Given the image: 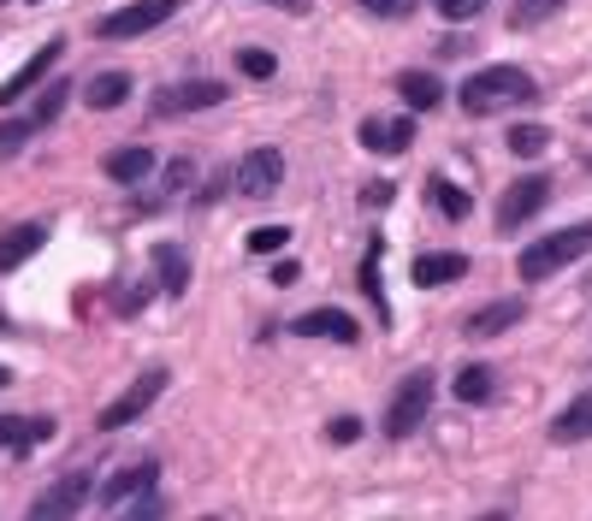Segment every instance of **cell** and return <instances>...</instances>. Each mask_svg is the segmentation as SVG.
<instances>
[{
  "instance_id": "6da1fadb",
  "label": "cell",
  "mask_w": 592,
  "mask_h": 521,
  "mask_svg": "<svg viewBox=\"0 0 592 521\" xmlns=\"http://www.w3.org/2000/svg\"><path fill=\"white\" fill-rule=\"evenodd\" d=\"M539 83L521 72V65H486V72H468L462 83V113L468 119H486V113H510L521 101H533Z\"/></svg>"
},
{
  "instance_id": "7a4b0ae2",
  "label": "cell",
  "mask_w": 592,
  "mask_h": 521,
  "mask_svg": "<svg viewBox=\"0 0 592 521\" xmlns=\"http://www.w3.org/2000/svg\"><path fill=\"white\" fill-rule=\"evenodd\" d=\"M586 249H592V225H569V232H551V237L528 243L521 260H516V273L528 285H545V279H557V273L569 267V260H581Z\"/></svg>"
},
{
  "instance_id": "3957f363",
  "label": "cell",
  "mask_w": 592,
  "mask_h": 521,
  "mask_svg": "<svg viewBox=\"0 0 592 521\" xmlns=\"http://www.w3.org/2000/svg\"><path fill=\"white\" fill-rule=\"evenodd\" d=\"M427 409H432V374L415 368V374H404V386H397L391 403H386V439H415Z\"/></svg>"
},
{
  "instance_id": "277c9868",
  "label": "cell",
  "mask_w": 592,
  "mask_h": 521,
  "mask_svg": "<svg viewBox=\"0 0 592 521\" xmlns=\"http://www.w3.org/2000/svg\"><path fill=\"white\" fill-rule=\"evenodd\" d=\"M161 391H166V368H143V374H136L131 386H125V397H119V403H108V409L95 415V427H101V432H119V427L143 421V415L161 403Z\"/></svg>"
},
{
  "instance_id": "5b68a950",
  "label": "cell",
  "mask_w": 592,
  "mask_h": 521,
  "mask_svg": "<svg viewBox=\"0 0 592 521\" xmlns=\"http://www.w3.org/2000/svg\"><path fill=\"white\" fill-rule=\"evenodd\" d=\"M232 95L220 78H184V83H166L161 95H154V119H190V113H207V108H220V101Z\"/></svg>"
},
{
  "instance_id": "8992f818",
  "label": "cell",
  "mask_w": 592,
  "mask_h": 521,
  "mask_svg": "<svg viewBox=\"0 0 592 521\" xmlns=\"http://www.w3.org/2000/svg\"><path fill=\"white\" fill-rule=\"evenodd\" d=\"M172 12H178V0H131V7H119V12H108V19L95 24V37H108V42L149 37V30H161Z\"/></svg>"
},
{
  "instance_id": "52a82bcc",
  "label": "cell",
  "mask_w": 592,
  "mask_h": 521,
  "mask_svg": "<svg viewBox=\"0 0 592 521\" xmlns=\"http://www.w3.org/2000/svg\"><path fill=\"white\" fill-rule=\"evenodd\" d=\"M90 498H95V474H90V468H78V474H65V480L48 486V492L30 503L24 521H72Z\"/></svg>"
},
{
  "instance_id": "ba28073f",
  "label": "cell",
  "mask_w": 592,
  "mask_h": 521,
  "mask_svg": "<svg viewBox=\"0 0 592 521\" xmlns=\"http://www.w3.org/2000/svg\"><path fill=\"white\" fill-rule=\"evenodd\" d=\"M278 184H285V154L278 149H249L237 161V172H232V190L243 202H267Z\"/></svg>"
},
{
  "instance_id": "9c48e42d",
  "label": "cell",
  "mask_w": 592,
  "mask_h": 521,
  "mask_svg": "<svg viewBox=\"0 0 592 521\" xmlns=\"http://www.w3.org/2000/svg\"><path fill=\"white\" fill-rule=\"evenodd\" d=\"M545 202H551V178H545V172H528L521 184H510V190L498 196V232H503V237H516L521 225H528Z\"/></svg>"
},
{
  "instance_id": "30bf717a",
  "label": "cell",
  "mask_w": 592,
  "mask_h": 521,
  "mask_svg": "<svg viewBox=\"0 0 592 521\" xmlns=\"http://www.w3.org/2000/svg\"><path fill=\"white\" fill-rule=\"evenodd\" d=\"M60 54H65V42H60V37H54V42H42L37 54H30V60L19 65V72H12L7 83H0V108H12V101H19L24 90H37V83H42V78L60 65Z\"/></svg>"
},
{
  "instance_id": "8fae6325",
  "label": "cell",
  "mask_w": 592,
  "mask_h": 521,
  "mask_svg": "<svg viewBox=\"0 0 592 521\" xmlns=\"http://www.w3.org/2000/svg\"><path fill=\"white\" fill-rule=\"evenodd\" d=\"M154 480H161V462H131V468H119L113 480H101V486H95V503H131V498H149V492H154Z\"/></svg>"
},
{
  "instance_id": "7c38bea8",
  "label": "cell",
  "mask_w": 592,
  "mask_h": 521,
  "mask_svg": "<svg viewBox=\"0 0 592 521\" xmlns=\"http://www.w3.org/2000/svg\"><path fill=\"white\" fill-rule=\"evenodd\" d=\"M290 338H333V344H356V320L344 308H308V315L290 320Z\"/></svg>"
},
{
  "instance_id": "4fadbf2b",
  "label": "cell",
  "mask_w": 592,
  "mask_h": 521,
  "mask_svg": "<svg viewBox=\"0 0 592 521\" xmlns=\"http://www.w3.org/2000/svg\"><path fill=\"white\" fill-rule=\"evenodd\" d=\"M521 320H528V303H521V297H503V303L474 308V315L462 320V333H468V338H498V333H510V326H521Z\"/></svg>"
},
{
  "instance_id": "5bb4252c",
  "label": "cell",
  "mask_w": 592,
  "mask_h": 521,
  "mask_svg": "<svg viewBox=\"0 0 592 521\" xmlns=\"http://www.w3.org/2000/svg\"><path fill=\"white\" fill-rule=\"evenodd\" d=\"M356 143L368 154H404L415 143V119H368V125L356 131Z\"/></svg>"
},
{
  "instance_id": "9a60e30c",
  "label": "cell",
  "mask_w": 592,
  "mask_h": 521,
  "mask_svg": "<svg viewBox=\"0 0 592 521\" xmlns=\"http://www.w3.org/2000/svg\"><path fill=\"white\" fill-rule=\"evenodd\" d=\"M48 243V225L42 219H24V225H7L0 232V273H12V267H24L30 255H37Z\"/></svg>"
},
{
  "instance_id": "2e32d148",
  "label": "cell",
  "mask_w": 592,
  "mask_h": 521,
  "mask_svg": "<svg viewBox=\"0 0 592 521\" xmlns=\"http://www.w3.org/2000/svg\"><path fill=\"white\" fill-rule=\"evenodd\" d=\"M462 273H468V255H457V249H432V255L415 260V285H421V290H432V285H457Z\"/></svg>"
},
{
  "instance_id": "e0dca14e",
  "label": "cell",
  "mask_w": 592,
  "mask_h": 521,
  "mask_svg": "<svg viewBox=\"0 0 592 521\" xmlns=\"http://www.w3.org/2000/svg\"><path fill=\"white\" fill-rule=\"evenodd\" d=\"M551 439H557V445H586V439H592V391H581L563 415H557V421H551Z\"/></svg>"
},
{
  "instance_id": "ac0fdd59",
  "label": "cell",
  "mask_w": 592,
  "mask_h": 521,
  "mask_svg": "<svg viewBox=\"0 0 592 521\" xmlns=\"http://www.w3.org/2000/svg\"><path fill=\"white\" fill-rule=\"evenodd\" d=\"M54 439V421L37 415V421H19V415H0V450H30V445H48Z\"/></svg>"
},
{
  "instance_id": "d6986e66",
  "label": "cell",
  "mask_w": 592,
  "mask_h": 521,
  "mask_svg": "<svg viewBox=\"0 0 592 521\" xmlns=\"http://www.w3.org/2000/svg\"><path fill=\"white\" fill-rule=\"evenodd\" d=\"M397 95H404L415 113H432L445 101V83H439V72H397Z\"/></svg>"
},
{
  "instance_id": "ffe728a7",
  "label": "cell",
  "mask_w": 592,
  "mask_h": 521,
  "mask_svg": "<svg viewBox=\"0 0 592 521\" xmlns=\"http://www.w3.org/2000/svg\"><path fill=\"white\" fill-rule=\"evenodd\" d=\"M149 260H154V273H161V290H166V297H184V290H190V255L178 249V243H161Z\"/></svg>"
},
{
  "instance_id": "44dd1931",
  "label": "cell",
  "mask_w": 592,
  "mask_h": 521,
  "mask_svg": "<svg viewBox=\"0 0 592 521\" xmlns=\"http://www.w3.org/2000/svg\"><path fill=\"white\" fill-rule=\"evenodd\" d=\"M149 172H154V149H143V143L108 154V178H113V184H143Z\"/></svg>"
},
{
  "instance_id": "7402d4cb",
  "label": "cell",
  "mask_w": 592,
  "mask_h": 521,
  "mask_svg": "<svg viewBox=\"0 0 592 521\" xmlns=\"http://www.w3.org/2000/svg\"><path fill=\"white\" fill-rule=\"evenodd\" d=\"M83 101H90L95 113L125 108V101H131V78H125V72H101V78H90V90H83Z\"/></svg>"
},
{
  "instance_id": "603a6c76",
  "label": "cell",
  "mask_w": 592,
  "mask_h": 521,
  "mask_svg": "<svg viewBox=\"0 0 592 521\" xmlns=\"http://www.w3.org/2000/svg\"><path fill=\"white\" fill-rule=\"evenodd\" d=\"M427 196L445 207V219H468V214H474V196H468V190H457L450 178H432V184H427Z\"/></svg>"
},
{
  "instance_id": "cb8c5ba5",
  "label": "cell",
  "mask_w": 592,
  "mask_h": 521,
  "mask_svg": "<svg viewBox=\"0 0 592 521\" xmlns=\"http://www.w3.org/2000/svg\"><path fill=\"white\" fill-rule=\"evenodd\" d=\"M492 391H498L492 368H462L457 374V403H492Z\"/></svg>"
},
{
  "instance_id": "d4e9b609",
  "label": "cell",
  "mask_w": 592,
  "mask_h": 521,
  "mask_svg": "<svg viewBox=\"0 0 592 521\" xmlns=\"http://www.w3.org/2000/svg\"><path fill=\"white\" fill-rule=\"evenodd\" d=\"M379 255H386V249H379V237H374L368 255H361V290H368V303L379 308V320H386V279H379Z\"/></svg>"
},
{
  "instance_id": "484cf974",
  "label": "cell",
  "mask_w": 592,
  "mask_h": 521,
  "mask_svg": "<svg viewBox=\"0 0 592 521\" xmlns=\"http://www.w3.org/2000/svg\"><path fill=\"white\" fill-rule=\"evenodd\" d=\"M65 101H72V83H48V90H42V101H37V108H30V119H37V131H48V125H54V119L65 113Z\"/></svg>"
},
{
  "instance_id": "4316f807",
  "label": "cell",
  "mask_w": 592,
  "mask_h": 521,
  "mask_svg": "<svg viewBox=\"0 0 592 521\" xmlns=\"http://www.w3.org/2000/svg\"><path fill=\"white\" fill-rule=\"evenodd\" d=\"M563 7H569V0H516V7H510V24H516V30L545 24V19H557Z\"/></svg>"
},
{
  "instance_id": "83f0119b",
  "label": "cell",
  "mask_w": 592,
  "mask_h": 521,
  "mask_svg": "<svg viewBox=\"0 0 592 521\" xmlns=\"http://www.w3.org/2000/svg\"><path fill=\"white\" fill-rule=\"evenodd\" d=\"M30 136H37V119H30V113L24 119H7V125H0V161H12Z\"/></svg>"
},
{
  "instance_id": "f1b7e54d",
  "label": "cell",
  "mask_w": 592,
  "mask_h": 521,
  "mask_svg": "<svg viewBox=\"0 0 592 521\" xmlns=\"http://www.w3.org/2000/svg\"><path fill=\"white\" fill-rule=\"evenodd\" d=\"M545 143H551V131H545V125H516V131H510V154H521V161L545 154Z\"/></svg>"
},
{
  "instance_id": "f546056e",
  "label": "cell",
  "mask_w": 592,
  "mask_h": 521,
  "mask_svg": "<svg viewBox=\"0 0 592 521\" xmlns=\"http://www.w3.org/2000/svg\"><path fill=\"white\" fill-rule=\"evenodd\" d=\"M237 72L255 78V83H267V78L278 72V60L267 54V48H237Z\"/></svg>"
},
{
  "instance_id": "4dcf8cb0",
  "label": "cell",
  "mask_w": 592,
  "mask_h": 521,
  "mask_svg": "<svg viewBox=\"0 0 592 521\" xmlns=\"http://www.w3.org/2000/svg\"><path fill=\"white\" fill-rule=\"evenodd\" d=\"M196 178H202V166L190 161V154H178V161L166 166V196H184V190H196Z\"/></svg>"
},
{
  "instance_id": "1f68e13d",
  "label": "cell",
  "mask_w": 592,
  "mask_h": 521,
  "mask_svg": "<svg viewBox=\"0 0 592 521\" xmlns=\"http://www.w3.org/2000/svg\"><path fill=\"white\" fill-rule=\"evenodd\" d=\"M285 243H290L285 225H255V232H249V255H273V249H285Z\"/></svg>"
},
{
  "instance_id": "d6a6232c",
  "label": "cell",
  "mask_w": 592,
  "mask_h": 521,
  "mask_svg": "<svg viewBox=\"0 0 592 521\" xmlns=\"http://www.w3.org/2000/svg\"><path fill=\"white\" fill-rule=\"evenodd\" d=\"M439 12L450 24H468V19H480V12H486V0H439Z\"/></svg>"
},
{
  "instance_id": "836d02e7",
  "label": "cell",
  "mask_w": 592,
  "mask_h": 521,
  "mask_svg": "<svg viewBox=\"0 0 592 521\" xmlns=\"http://www.w3.org/2000/svg\"><path fill=\"white\" fill-rule=\"evenodd\" d=\"M326 439H333V445H356L361 439V421H356V415H338V421L326 427Z\"/></svg>"
},
{
  "instance_id": "e575fe53",
  "label": "cell",
  "mask_w": 592,
  "mask_h": 521,
  "mask_svg": "<svg viewBox=\"0 0 592 521\" xmlns=\"http://www.w3.org/2000/svg\"><path fill=\"white\" fill-rule=\"evenodd\" d=\"M368 12H379V19H404V12L415 7V0H361Z\"/></svg>"
},
{
  "instance_id": "d590c367",
  "label": "cell",
  "mask_w": 592,
  "mask_h": 521,
  "mask_svg": "<svg viewBox=\"0 0 592 521\" xmlns=\"http://www.w3.org/2000/svg\"><path fill=\"white\" fill-rule=\"evenodd\" d=\"M296 279H303V267H296V260H278V267H273V285H296Z\"/></svg>"
},
{
  "instance_id": "8d00e7d4",
  "label": "cell",
  "mask_w": 592,
  "mask_h": 521,
  "mask_svg": "<svg viewBox=\"0 0 592 521\" xmlns=\"http://www.w3.org/2000/svg\"><path fill=\"white\" fill-rule=\"evenodd\" d=\"M161 515H166V503H161V498H149V503H136V515H131V521H161Z\"/></svg>"
},
{
  "instance_id": "74e56055",
  "label": "cell",
  "mask_w": 592,
  "mask_h": 521,
  "mask_svg": "<svg viewBox=\"0 0 592 521\" xmlns=\"http://www.w3.org/2000/svg\"><path fill=\"white\" fill-rule=\"evenodd\" d=\"M361 202H368V207H386V202H391V184H368V190H361Z\"/></svg>"
},
{
  "instance_id": "f35d334b",
  "label": "cell",
  "mask_w": 592,
  "mask_h": 521,
  "mask_svg": "<svg viewBox=\"0 0 592 521\" xmlns=\"http://www.w3.org/2000/svg\"><path fill=\"white\" fill-rule=\"evenodd\" d=\"M267 7H278V12H290V19H303V12H308V0H267Z\"/></svg>"
},
{
  "instance_id": "ab89813d",
  "label": "cell",
  "mask_w": 592,
  "mask_h": 521,
  "mask_svg": "<svg viewBox=\"0 0 592 521\" xmlns=\"http://www.w3.org/2000/svg\"><path fill=\"white\" fill-rule=\"evenodd\" d=\"M7 379H12V374H7V368H0V391H7Z\"/></svg>"
},
{
  "instance_id": "60d3db41",
  "label": "cell",
  "mask_w": 592,
  "mask_h": 521,
  "mask_svg": "<svg viewBox=\"0 0 592 521\" xmlns=\"http://www.w3.org/2000/svg\"><path fill=\"white\" fill-rule=\"evenodd\" d=\"M480 521H510V515H480Z\"/></svg>"
},
{
  "instance_id": "b9f144b4",
  "label": "cell",
  "mask_w": 592,
  "mask_h": 521,
  "mask_svg": "<svg viewBox=\"0 0 592 521\" xmlns=\"http://www.w3.org/2000/svg\"><path fill=\"white\" fill-rule=\"evenodd\" d=\"M207 521H214V515H207Z\"/></svg>"
}]
</instances>
